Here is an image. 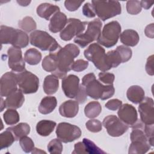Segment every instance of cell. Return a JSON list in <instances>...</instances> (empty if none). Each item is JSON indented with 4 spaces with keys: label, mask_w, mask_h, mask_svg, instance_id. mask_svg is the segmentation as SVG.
I'll use <instances>...</instances> for the list:
<instances>
[{
    "label": "cell",
    "mask_w": 154,
    "mask_h": 154,
    "mask_svg": "<svg viewBox=\"0 0 154 154\" xmlns=\"http://www.w3.org/2000/svg\"><path fill=\"white\" fill-rule=\"evenodd\" d=\"M94 13L102 21L119 15L122 12L120 3L117 1H91Z\"/></svg>",
    "instance_id": "obj_4"
},
{
    "label": "cell",
    "mask_w": 154,
    "mask_h": 154,
    "mask_svg": "<svg viewBox=\"0 0 154 154\" xmlns=\"http://www.w3.org/2000/svg\"><path fill=\"white\" fill-rule=\"evenodd\" d=\"M1 96L7 97L13 92L17 90V81L16 74L14 72H7L1 78Z\"/></svg>",
    "instance_id": "obj_14"
},
{
    "label": "cell",
    "mask_w": 154,
    "mask_h": 154,
    "mask_svg": "<svg viewBox=\"0 0 154 154\" xmlns=\"http://www.w3.org/2000/svg\"><path fill=\"white\" fill-rule=\"evenodd\" d=\"M16 140L13 133L6 129L0 134V149H3L10 147Z\"/></svg>",
    "instance_id": "obj_33"
},
{
    "label": "cell",
    "mask_w": 154,
    "mask_h": 154,
    "mask_svg": "<svg viewBox=\"0 0 154 154\" xmlns=\"http://www.w3.org/2000/svg\"><path fill=\"white\" fill-rule=\"evenodd\" d=\"M17 2L21 6H27L31 3V1H17Z\"/></svg>",
    "instance_id": "obj_52"
},
{
    "label": "cell",
    "mask_w": 154,
    "mask_h": 154,
    "mask_svg": "<svg viewBox=\"0 0 154 154\" xmlns=\"http://www.w3.org/2000/svg\"><path fill=\"white\" fill-rule=\"evenodd\" d=\"M102 125L106 129L108 134L114 137L122 135L129 129V126L115 115H109L105 117Z\"/></svg>",
    "instance_id": "obj_12"
},
{
    "label": "cell",
    "mask_w": 154,
    "mask_h": 154,
    "mask_svg": "<svg viewBox=\"0 0 154 154\" xmlns=\"http://www.w3.org/2000/svg\"><path fill=\"white\" fill-rule=\"evenodd\" d=\"M106 61L110 69L117 67L120 63H122V58L116 49L108 51L106 54Z\"/></svg>",
    "instance_id": "obj_32"
},
{
    "label": "cell",
    "mask_w": 154,
    "mask_h": 154,
    "mask_svg": "<svg viewBox=\"0 0 154 154\" xmlns=\"http://www.w3.org/2000/svg\"><path fill=\"white\" fill-rule=\"evenodd\" d=\"M119 118L127 125L132 126L138 120V114L135 108L132 105L125 103L119 108Z\"/></svg>",
    "instance_id": "obj_17"
},
{
    "label": "cell",
    "mask_w": 154,
    "mask_h": 154,
    "mask_svg": "<svg viewBox=\"0 0 154 154\" xmlns=\"http://www.w3.org/2000/svg\"><path fill=\"white\" fill-rule=\"evenodd\" d=\"M56 125V122L54 121L42 120L37 123L36 125V131L38 135L43 137H46L49 135L53 132Z\"/></svg>",
    "instance_id": "obj_26"
},
{
    "label": "cell",
    "mask_w": 154,
    "mask_h": 154,
    "mask_svg": "<svg viewBox=\"0 0 154 154\" xmlns=\"http://www.w3.org/2000/svg\"><path fill=\"white\" fill-rule=\"evenodd\" d=\"M145 93L142 87L139 85H132L127 90L126 96L131 102L140 103L145 97Z\"/></svg>",
    "instance_id": "obj_23"
},
{
    "label": "cell",
    "mask_w": 154,
    "mask_h": 154,
    "mask_svg": "<svg viewBox=\"0 0 154 154\" xmlns=\"http://www.w3.org/2000/svg\"><path fill=\"white\" fill-rule=\"evenodd\" d=\"M122 105V102L117 99H111L105 103V107L111 111L118 109Z\"/></svg>",
    "instance_id": "obj_46"
},
{
    "label": "cell",
    "mask_w": 154,
    "mask_h": 154,
    "mask_svg": "<svg viewBox=\"0 0 154 154\" xmlns=\"http://www.w3.org/2000/svg\"><path fill=\"white\" fill-rule=\"evenodd\" d=\"M75 99L79 103H83L87 99V94L86 93L85 87L82 84H80L79 92Z\"/></svg>",
    "instance_id": "obj_47"
},
{
    "label": "cell",
    "mask_w": 154,
    "mask_h": 154,
    "mask_svg": "<svg viewBox=\"0 0 154 154\" xmlns=\"http://www.w3.org/2000/svg\"><path fill=\"white\" fill-rule=\"evenodd\" d=\"M87 24V22H82L78 19H68L65 27L60 32V38L64 41L72 40L75 36H77L82 33Z\"/></svg>",
    "instance_id": "obj_11"
},
{
    "label": "cell",
    "mask_w": 154,
    "mask_h": 154,
    "mask_svg": "<svg viewBox=\"0 0 154 154\" xmlns=\"http://www.w3.org/2000/svg\"><path fill=\"white\" fill-rule=\"evenodd\" d=\"M84 54L85 58L91 61L100 71L106 72L111 69L106 63L105 51L99 43L91 44L84 51Z\"/></svg>",
    "instance_id": "obj_7"
},
{
    "label": "cell",
    "mask_w": 154,
    "mask_h": 154,
    "mask_svg": "<svg viewBox=\"0 0 154 154\" xmlns=\"http://www.w3.org/2000/svg\"><path fill=\"white\" fill-rule=\"evenodd\" d=\"M85 126L87 129L91 132H98L102 129V124L97 119H90L86 122Z\"/></svg>",
    "instance_id": "obj_40"
},
{
    "label": "cell",
    "mask_w": 154,
    "mask_h": 154,
    "mask_svg": "<svg viewBox=\"0 0 154 154\" xmlns=\"http://www.w3.org/2000/svg\"><path fill=\"white\" fill-rule=\"evenodd\" d=\"M56 135L61 142L67 143L79 138L81 135V131L76 125L66 122H61L57 125Z\"/></svg>",
    "instance_id": "obj_10"
},
{
    "label": "cell",
    "mask_w": 154,
    "mask_h": 154,
    "mask_svg": "<svg viewBox=\"0 0 154 154\" xmlns=\"http://www.w3.org/2000/svg\"><path fill=\"white\" fill-rule=\"evenodd\" d=\"M153 100L151 97H146L140 103L138 111L140 116V120L146 125L154 123Z\"/></svg>",
    "instance_id": "obj_15"
},
{
    "label": "cell",
    "mask_w": 154,
    "mask_h": 154,
    "mask_svg": "<svg viewBox=\"0 0 154 154\" xmlns=\"http://www.w3.org/2000/svg\"><path fill=\"white\" fill-rule=\"evenodd\" d=\"M48 150L51 153H61L63 151V144L58 138L52 140L48 144Z\"/></svg>",
    "instance_id": "obj_37"
},
{
    "label": "cell",
    "mask_w": 154,
    "mask_h": 154,
    "mask_svg": "<svg viewBox=\"0 0 154 154\" xmlns=\"http://www.w3.org/2000/svg\"><path fill=\"white\" fill-rule=\"evenodd\" d=\"M99 81L103 82V84L108 85H112L113 82L115 79V76L114 74L108 72H100L98 75Z\"/></svg>",
    "instance_id": "obj_42"
},
{
    "label": "cell",
    "mask_w": 154,
    "mask_h": 154,
    "mask_svg": "<svg viewBox=\"0 0 154 154\" xmlns=\"http://www.w3.org/2000/svg\"><path fill=\"white\" fill-rule=\"evenodd\" d=\"M29 42L31 45L42 51H48L50 52H55L61 46L57 40L47 32L41 30H35L29 35Z\"/></svg>",
    "instance_id": "obj_5"
},
{
    "label": "cell",
    "mask_w": 154,
    "mask_h": 154,
    "mask_svg": "<svg viewBox=\"0 0 154 154\" xmlns=\"http://www.w3.org/2000/svg\"><path fill=\"white\" fill-rule=\"evenodd\" d=\"M82 13L85 16L90 18L94 17L96 16L93 5L89 2H87L82 7Z\"/></svg>",
    "instance_id": "obj_45"
},
{
    "label": "cell",
    "mask_w": 154,
    "mask_h": 154,
    "mask_svg": "<svg viewBox=\"0 0 154 154\" xmlns=\"http://www.w3.org/2000/svg\"><path fill=\"white\" fill-rule=\"evenodd\" d=\"M141 8L140 1H128L126 2V10L130 14H138L141 12Z\"/></svg>",
    "instance_id": "obj_39"
},
{
    "label": "cell",
    "mask_w": 154,
    "mask_h": 154,
    "mask_svg": "<svg viewBox=\"0 0 154 154\" xmlns=\"http://www.w3.org/2000/svg\"><path fill=\"white\" fill-rule=\"evenodd\" d=\"M16 74L17 85L24 94H31L37 91L39 79L35 75L25 69Z\"/></svg>",
    "instance_id": "obj_9"
},
{
    "label": "cell",
    "mask_w": 154,
    "mask_h": 154,
    "mask_svg": "<svg viewBox=\"0 0 154 154\" xmlns=\"http://www.w3.org/2000/svg\"><path fill=\"white\" fill-rule=\"evenodd\" d=\"M102 26V23L99 19L88 22L85 32L76 36L74 42L82 48L86 47L91 42L98 39L101 33Z\"/></svg>",
    "instance_id": "obj_8"
},
{
    "label": "cell",
    "mask_w": 154,
    "mask_h": 154,
    "mask_svg": "<svg viewBox=\"0 0 154 154\" xmlns=\"http://www.w3.org/2000/svg\"><path fill=\"white\" fill-rule=\"evenodd\" d=\"M87 96L94 99L106 100L112 97L115 92L113 85H103L96 79L93 73H90L82 79V84Z\"/></svg>",
    "instance_id": "obj_2"
},
{
    "label": "cell",
    "mask_w": 154,
    "mask_h": 154,
    "mask_svg": "<svg viewBox=\"0 0 154 154\" xmlns=\"http://www.w3.org/2000/svg\"><path fill=\"white\" fill-rule=\"evenodd\" d=\"M59 87L58 78L54 75H49L45 77L43 82V88L45 93L48 95L55 94Z\"/></svg>",
    "instance_id": "obj_24"
},
{
    "label": "cell",
    "mask_w": 154,
    "mask_h": 154,
    "mask_svg": "<svg viewBox=\"0 0 154 154\" xmlns=\"http://www.w3.org/2000/svg\"><path fill=\"white\" fill-rule=\"evenodd\" d=\"M102 111V106L99 102L92 101L87 104L84 108V113L87 117L94 119L97 117Z\"/></svg>",
    "instance_id": "obj_30"
},
{
    "label": "cell",
    "mask_w": 154,
    "mask_h": 154,
    "mask_svg": "<svg viewBox=\"0 0 154 154\" xmlns=\"http://www.w3.org/2000/svg\"><path fill=\"white\" fill-rule=\"evenodd\" d=\"M120 24L116 20L106 23L103 28L97 40V43L107 48L114 46L117 42L121 34Z\"/></svg>",
    "instance_id": "obj_6"
},
{
    "label": "cell",
    "mask_w": 154,
    "mask_h": 154,
    "mask_svg": "<svg viewBox=\"0 0 154 154\" xmlns=\"http://www.w3.org/2000/svg\"><path fill=\"white\" fill-rule=\"evenodd\" d=\"M141 7L144 8L146 10L149 9L152 5L153 4V2L152 1H140Z\"/></svg>",
    "instance_id": "obj_51"
},
{
    "label": "cell",
    "mask_w": 154,
    "mask_h": 154,
    "mask_svg": "<svg viewBox=\"0 0 154 154\" xmlns=\"http://www.w3.org/2000/svg\"><path fill=\"white\" fill-rule=\"evenodd\" d=\"M19 27L25 32H29L34 31L37 28L36 22L30 16H26L18 22Z\"/></svg>",
    "instance_id": "obj_34"
},
{
    "label": "cell",
    "mask_w": 154,
    "mask_h": 154,
    "mask_svg": "<svg viewBox=\"0 0 154 154\" xmlns=\"http://www.w3.org/2000/svg\"><path fill=\"white\" fill-rule=\"evenodd\" d=\"M79 78L75 75H69L62 79V90L66 97L75 98L79 90Z\"/></svg>",
    "instance_id": "obj_16"
},
{
    "label": "cell",
    "mask_w": 154,
    "mask_h": 154,
    "mask_svg": "<svg viewBox=\"0 0 154 154\" xmlns=\"http://www.w3.org/2000/svg\"><path fill=\"white\" fill-rule=\"evenodd\" d=\"M31 153H46V152L45 151H43L41 149H37V148H35V147H34L33 149V150L31 151Z\"/></svg>",
    "instance_id": "obj_53"
},
{
    "label": "cell",
    "mask_w": 154,
    "mask_h": 154,
    "mask_svg": "<svg viewBox=\"0 0 154 154\" xmlns=\"http://www.w3.org/2000/svg\"><path fill=\"white\" fill-rule=\"evenodd\" d=\"M79 110V103L76 100H69L61 104L59 108L60 114L64 117L73 118L75 117Z\"/></svg>",
    "instance_id": "obj_20"
},
{
    "label": "cell",
    "mask_w": 154,
    "mask_h": 154,
    "mask_svg": "<svg viewBox=\"0 0 154 154\" xmlns=\"http://www.w3.org/2000/svg\"><path fill=\"white\" fill-rule=\"evenodd\" d=\"M151 146L148 141L134 140L131 141L129 147L128 153L129 154H144L147 152Z\"/></svg>",
    "instance_id": "obj_27"
},
{
    "label": "cell",
    "mask_w": 154,
    "mask_h": 154,
    "mask_svg": "<svg viewBox=\"0 0 154 154\" xmlns=\"http://www.w3.org/2000/svg\"><path fill=\"white\" fill-rule=\"evenodd\" d=\"M57 63V69L52 73L58 78L63 79L66 76L67 72L72 70L74 59L80 52L78 47L72 43L67 44L63 48L61 47L55 52Z\"/></svg>",
    "instance_id": "obj_1"
},
{
    "label": "cell",
    "mask_w": 154,
    "mask_h": 154,
    "mask_svg": "<svg viewBox=\"0 0 154 154\" xmlns=\"http://www.w3.org/2000/svg\"><path fill=\"white\" fill-rule=\"evenodd\" d=\"M121 42L128 46H136L140 40V37L137 32L134 29H126L120 35Z\"/></svg>",
    "instance_id": "obj_22"
},
{
    "label": "cell",
    "mask_w": 154,
    "mask_h": 154,
    "mask_svg": "<svg viewBox=\"0 0 154 154\" xmlns=\"http://www.w3.org/2000/svg\"><path fill=\"white\" fill-rule=\"evenodd\" d=\"M82 142L84 144L85 153L88 154H103L106 152L98 147L92 141L88 138H83Z\"/></svg>",
    "instance_id": "obj_36"
},
{
    "label": "cell",
    "mask_w": 154,
    "mask_h": 154,
    "mask_svg": "<svg viewBox=\"0 0 154 154\" xmlns=\"http://www.w3.org/2000/svg\"><path fill=\"white\" fill-rule=\"evenodd\" d=\"M153 67V55H152L148 57L146 64V70L147 74L151 76H153L154 74Z\"/></svg>",
    "instance_id": "obj_48"
},
{
    "label": "cell",
    "mask_w": 154,
    "mask_h": 154,
    "mask_svg": "<svg viewBox=\"0 0 154 154\" xmlns=\"http://www.w3.org/2000/svg\"><path fill=\"white\" fill-rule=\"evenodd\" d=\"M58 11H60L59 7L46 2L40 4L37 8V13L38 16L47 20H50L51 16H53Z\"/></svg>",
    "instance_id": "obj_21"
},
{
    "label": "cell",
    "mask_w": 154,
    "mask_h": 154,
    "mask_svg": "<svg viewBox=\"0 0 154 154\" xmlns=\"http://www.w3.org/2000/svg\"><path fill=\"white\" fill-rule=\"evenodd\" d=\"M5 123L8 125L16 124L20 119L18 112L14 109H8L3 114Z\"/></svg>",
    "instance_id": "obj_35"
},
{
    "label": "cell",
    "mask_w": 154,
    "mask_h": 154,
    "mask_svg": "<svg viewBox=\"0 0 154 154\" xmlns=\"http://www.w3.org/2000/svg\"><path fill=\"white\" fill-rule=\"evenodd\" d=\"M19 144L23 152L25 153L31 152L34 148V143L32 139L27 136H24L20 138Z\"/></svg>",
    "instance_id": "obj_38"
},
{
    "label": "cell",
    "mask_w": 154,
    "mask_h": 154,
    "mask_svg": "<svg viewBox=\"0 0 154 154\" xmlns=\"http://www.w3.org/2000/svg\"><path fill=\"white\" fill-rule=\"evenodd\" d=\"M1 44H11L17 48H23L29 43L28 34L22 30L1 25L0 28Z\"/></svg>",
    "instance_id": "obj_3"
},
{
    "label": "cell",
    "mask_w": 154,
    "mask_h": 154,
    "mask_svg": "<svg viewBox=\"0 0 154 154\" xmlns=\"http://www.w3.org/2000/svg\"><path fill=\"white\" fill-rule=\"evenodd\" d=\"M42 66L45 71L51 72L52 73L55 72L57 69V63L55 52H50L48 55L46 56L42 61Z\"/></svg>",
    "instance_id": "obj_29"
},
{
    "label": "cell",
    "mask_w": 154,
    "mask_h": 154,
    "mask_svg": "<svg viewBox=\"0 0 154 154\" xmlns=\"http://www.w3.org/2000/svg\"><path fill=\"white\" fill-rule=\"evenodd\" d=\"M7 55L8 58V64L13 72L18 73L25 70V63L20 48L14 46L9 48L7 51Z\"/></svg>",
    "instance_id": "obj_13"
},
{
    "label": "cell",
    "mask_w": 154,
    "mask_h": 154,
    "mask_svg": "<svg viewBox=\"0 0 154 154\" xmlns=\"http://www.w3.org/2000/svg\"><path fill=\"white\" fill-rule=\"evenodd\" d=\"M67 22L66 14L62 12L58 11L50 19L49 24V31L53 33L61 32L65 27Z\"/></svg>",
    "instance_id": "obj_18"
},
{
    "label": "cell",
    "mask_w": 154,
    "mask_h": 154,
    "mask_svg": "<svg viewBox=\"0 0 154 154\" xmlns=\"http://www.w3.org/2000/svg\"><path fill=\"white\" fill-rule=\"evenodd\" d=\"M57 105V100L54 96H46L43 97L38 106V111L42 114H48L52 112Z\"/></svg>",
    "instance_id": "obj_25"
},
{
    "label": "cell",
    "mask_w": 154,
    "mask_h": 154,
    "mask_svg": "<svg viewBox=\"0 0 154 154\" xmlns=\"http://www.w3.org/2000/svg\"><path fill=\"white\" fill-rule=\"evenodd\" d=\"M88 66V62L84 60L79 59L73 62L72 66V70L75 72H82L85 70Z\"/></svg>",
    "instance_id": "obj_43"
},
{
    "label": "cell",
    "mask_w": 154,
    "mask_h": 154,
    "mask_svg": "<svg viewBox=\"0 0 154 154\" xmlns=\"http://www.w3.org/2000/svg\"><path fill=\"white\" fill-rule=\"evenodd\" d=\"M7 129L13 133L16 140H19L20 138L26 136L30 132V126L26 123H20L16 126L9 127Z\"/></svg>",
    "instance_id": "obj_28"
},
{
    "label": "cell",
    "mask_w": 154,
    "mask_h": 154,
    "mask_svg": "<svg viewBox=\"0 0 154 154\" xmlns=\"http://www.w3.org/2000/svg\"><path fill=\"white\" fill-rule=\"evenodd\" d=\"M72 153H76V154L85 153V147L82 141L78 142L75 144L74 150L72 152Z\"/></svg>",
    "instance_id": "obj_49"
},
{
    "label": "cell",
    "mask_w": 154,
    "mask_h": 154,
    "mask_svg": "<svg viewBox=\"0 0 154 154\" xmlns=\"http://www.w3.org/2000/svg\"><path fill=\"white\" fill-rule=\"evenodd\" d=\"M153 28H154V25H153V23H150L149 25H148L145 29H144V32H145V34L147 37H149V38H153Z\"/></svg>",
    "instance_id": "obj_50"
},
{
    "label": "cell",
    "mask_w": 154,
    "mask_h": 154,
    "mask_svg": "<svg viewBox=\"0 0 154 154\" xmlns=\"http://www.w3.org/2000/svg\"><path fill=\"white\" fill-rule=\"evenodd\" d=\"M42 60V54L35 48L28 49L24 54V60L30 65H36Z\"/></svg>",
    "instance_id": "obj_31"
},
{
    "label": "cell",
    "mask_w": 154,
    "mask_h": 154,
    "mask_svg": "<svg viewBox=\"0 0 154 154\" xmlns=\"http://www.w3.org/2000/svg\"><path fill=\"white\" fill-rule=\"evenodd\" d=\"M116 50L119 52L122 58V63H125L131 59L132 52L129 48L124 45H120L117 47Z\"/></svg>",
    "instance_id": "obj_41"
},
{
    "label": "cell",
    "mask_w": 154,
    "mask_h": 154,
    "mask_svg": "<svg viewBox=\"0 0 154 154\" xmlns=\"http://www.w3.org/2000/svg\"><path fill=\"white\" fill-rule=\"evenodd\" d=\"M25 101L23 93L17 89L9 96L6 97L5 100V108L8 109H17L22 106Z\"/></svg>",
    "instance_id": "obj_19"
},
{
    "label": "cell",
    "mask_w": 154,
    "mask_h": 154,
    "mask_svg": "<svg viewBox=\"0 0 154 154\" xmlns=\"http://www.w3.org/2000/svg\"><path fill=\"white\" fill-rule=\"evenodd\" d=\"M83 2L84 1H66L64 2V6L67 10L70 11H74L77 10Z\"/></svg>",
    "instance_id": "obj_44"
}]
</instances>
